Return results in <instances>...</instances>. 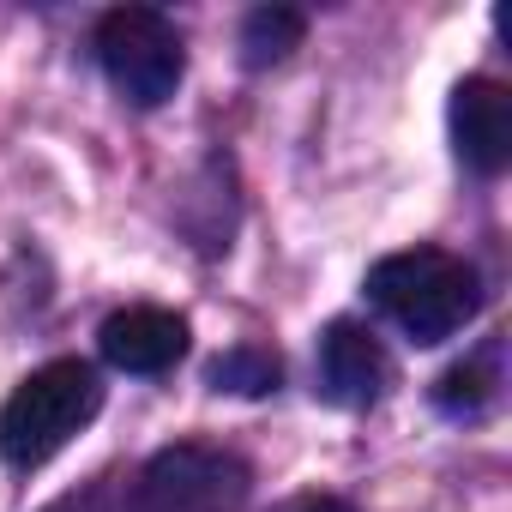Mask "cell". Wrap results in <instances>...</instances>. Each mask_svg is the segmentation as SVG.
Wrapping results in <instances>:
<instances>
[{"label": "cell", "mask_w": 512, "mask_h": 512, "mask_svg": "<svg viewBox=\"0 0 512 512\" xmlns=\"http://www.w3.org/2000/svg\"><path fill=\"white\" fill-rule=\"evenodd\" d=\"M494 398H500V368H494V356L452 362V368L434 380V404H440V416H458V422L482 416Z\"/></svg>", "instance_id": "8"}, {"label": "cell", "mask_w": 512, "mask_h": 512, "mask_svg": "<svg viewBox=\"0 0 512 512\" xmlns=\"http://www.w3.org/2000/svg\"><path fill=\"white\" fill-rule=\"evenodd\" d=\"M308 37V19L290 13V7H260V13H247L241 25V61L247 67H278L290 49H302Z\"/></svg>", "instance_id": "9"}, {"label": "cell", "mask_w": 512, "mask_h": 512, "mask_svg": "<svg viewBox=\"0 0 512 512\" xmlns=\"http://www.w3.org/2000/svg\"><path fill=\"white\" fill-rule=\"evenodd\" d=\"M205 380H211L217 392H235V398H266V392H278L284 362H278L272 350H260V344H235V350H223V356L205 368Z\"/></svg>", "instance_id": "10"}, {"label": "cell", "mask_w": 512, "mask_h": 512, "mask_svg": "<svg viewBox=\"0 0 512 512\" xmlns=\"http://www.w3.org/2000/svg\"><path fill=\"white\" fill-rule=\"evenodd\" d=\"M43 512H127V488H121V470H109V476H91V482H79L73 494L49 500Z\"/></svg>", "instance_id": "11"}, {"label": "cell", "mask_w": 512, "mask_h": 512, "mask_svg": "<svg viewBox=\"0 0 512 512\" xmlns=\"http://www.w3.org/2000/svg\"><path fill=\"white\" fill-rule=\"evenodd\" d=\"M127 512H235L253 488V470L205 440L151 452L139 470H121Z\"/></svg>", "instance_id": "3"}, {"label": "cell", "mask_w": 512, "mask_h": 512, "mask_svg": "<svg viewBox=\"0 0 512 512\" xmlns=\"http://www.w3.org/2000/svg\"><path fill=\"white\" fill-rule=\"evenodd\" d=\"M266 512H356V506L338 500V494H290V500H278V506H266Z\"/></svg>", "instance_id": "12"}, {"label": "cell", "mask_w": 512, "mask_h": 512, "mask_svg": "<svg viewBox=\"0 0 512 512\" xmlns=\"http://www.w3.org/2000/svg\"><path fill=\"white\" fill-rule=\"evenodd\" d=\"M368 302L416 344L458 338L482 308V278L446 247H404L368 272Z\"/></svg>", "instance_id": "1"}, {"label": "cell", "mask_w": 512, "mask_h": 512, "mask_svg": "<svg viewBox=\"0 0 512 512\" xmlns=\"http://www.w3.org/2000/svg\"><path fill=\"white\" fill-rule=\"evenodd\" d=\"M97 61L109 73V85L133 103V109H157L175 97L181 73H187V49L181 31L151 13V7H115L97 25Z\"/></svg>", "instance_id": "4"}, {"label": "cell", "mask_w": 512, "mask_h": 512, "mask_svg": "<svg viewBox=\"0 0 512 512\" xmlns=\"http://www.w3.org/2000/svg\"><path fill=\"white\" fill-rule=\"evenodd\" d=\"M97 350L115 374H169L181 356H187V320L169 314V308H121L103 320L97 332Z\"/></svg>", "instance_id": "5"}, {"label": "cell", "mask_w": 512, "mask_h": 512, "mask_svg": "<svg viewBox=\"0 0 512 512\" xmlns=\"http://www.w3.org/2000/svg\"><path fill=\"white\" fill-rule=\"evenodd\" d=\"M452 145L476 175H500L512 163V97L494 79H464L452 91Z\"/></svg>", "instance_id": "6"}, {"label": "cell", "mask_w": 512, "mask_h": 512, "mask_svg": "<svg viewBox=\"0 0 512 512\" xmlns=\"http://www.w3.org/2000/svg\"><path fill=\"white\" fill-rule=\"evenodd\" d=\"M320 392L344 410H368L386 392V350L368 326L332 320L320 332Z\"/></svg>", "instance_id": "7"}, {"label": "cell", "mask_w": 512, "mask_h": 512, "mask_svg": "<svg viewBox=\"0 0 512 512\" xmlns=\"http://www.w3.org/2000/svg\"><path fill=\"white\" fill-rule=\"evenodd\" d=\"M97 410H103V380H97L91 362H79V356L43 362L37 374H25L13 386L7 404H0V458L13 470H37L79 428H91Z\"/></svg>", "instance_id": "2"}]
</instances>
